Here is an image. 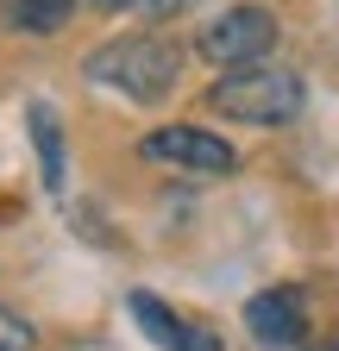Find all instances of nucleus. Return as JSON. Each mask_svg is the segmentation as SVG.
Returning a JSON list of instances; mask_svg holds the SVG:
<instances>
[{
	"instance_id": "obj_1",
	"label": "nucleus",
	"mask_w": 339,
	"mask_h": 351,
	"mask_svg": "<svg viewBox=\"0 0 339 351\" xmlns=\"http://www.w3.org/2000/svg\"><path fill=\"white\" fill-rule=\"evenodd\" d=\"M176 69H183V51L170 38H157V32H139V38H113V44H101V51L89 57V75L95 82H107V88H119L126 101H163L170 88H176Z\"/></svg>"
},
{
	"instance_id": "obj_2",
	"label": "nucleus",
	"mask_w": 339,
	"mask_h": 351,
	"mask_svg": "<svg viewBox=\"0 0 339 351\" xmlns=\"http://www.w3.org/2000/svg\"><path fill=\"white\" fill-rule=\"evenodd\" d=\"M214 113L245 119V125H289L302 113V75L295 69H233L214 82Z\"/></svg>"
},
{
	"instance_id": "obj_3",
	"label": "nucleus",
	"mask_w": 339,
	"mask_h": 351,
	"mask_svg": "<svg viewBox=\"0 0 339 351\" xmlns=\"http://www.w3.org/2000/svg\"><path fill=\"white\" fill-rule=\"evenodd\" d=\"M270 44H277V13L270 7H233V13L207 19L195 32V51L220 69H251Z\"/></svg>"
},
{
	"instance_id": "obj_4",
	"label": "nucleus",
	"mask_w": 339,
	"mask_h": 351,
	"mask_svg": "<svg viewBox=\"0 0 339 351\" xmlns=\"http://www.w3.org/2000/svg\"><path fill=\"white\" fill-rule=\"evenodd\" d=\"M145 157H157V163H183L189 176H226V169L239 163L226 138H214V132H195V125H163V132H151V138H145Z\"/></svg>"
},
{
	"instance_id": "obj_5",
	"label": "nucleus",
	"mask_w": 339,
	"mask_h": 351,
	"mask_svg": "<svg viewBox=\"0 0 339 351\" xmlns=\"http://www.w3.org/2000/svg\"><path fill=\"white\" fill-rule=\"evenodd\" d=\"M245 326L258 332L264 345H302V332H308V301H302V289H264V295H251Z\"/></svg>"
},
{
	"instance_id": "obj_6",
	"label": "nucleus",
	"mask_w": 339,
	"mask_h": 351,
	"mask_svg": "<svg viewBox=\"0 0 339 351\" xmlns=\"http://www.w3.org/2000/svg\"><path fill=\"white\" fill-rule=\"evenodd\" d=\"M132 320L163 345V351H220V339L207 332V326H195V320H183V314H170V307L157 301V295H132Z\"/></svg>"
},
{
	"instance_id": "obj_7",
	"label": "nucleus",
	"mask_w": 339,
	"mask_h": 351,
	"mask_svg": "<svg viewBox=\"0 0 339 351\" xmlns=\"http://www.w3.org/2000/svg\"><path fill=\"white\" fill-rule=\"evenodd\" d=\"M32 138H38V157H45L51 195H63V138H57V113L51 107H32Z\"/></svg>"
},
{
	"instance_id": "obj_8",
	"label": "nucleus",
	"mask_w": 339,
	"mask_h": 351,
	"mask_svg": "<svg viewBox=\"0 0 339 351\" xmlns=\"http://www.w3.org/2000/svg\"><path fill=\"white\" fill-rule=\"evenodd\" d=\"M69 13H75V0H19V7H13V19L25 32H63Z\"/></svg>"
},
{
	"instance_id": "obj_9",
	"label": "nucleus",
	"mask_w": 339,
	"mask_h": 351,
	"mask_svg": "<svg viewBox=\"0 0 339 351\" xmlns=\"http://www.w3.org/2000/svg\"><path fill=\"white\" fill-rule=\"evenodd\" d=\"M0 351H32V326L13 314V307H0Z\"/></svg>"
},
{
	"instance_id": "obj_10",
	"label": "nucleus",
	"mask_w": 339,
	"mask_h": 351,
	"mask_svg": "<svg viewBox=\"0 0 339 351\" xmlns=\"http://www.w3.org/2000/svg\"><path fill=\"white\" fill-rule=\"evenodd\" d=\"M95 7H101V13H126V7H139V13H145V0H95Z\"/></svg>"
}]
</instances>
